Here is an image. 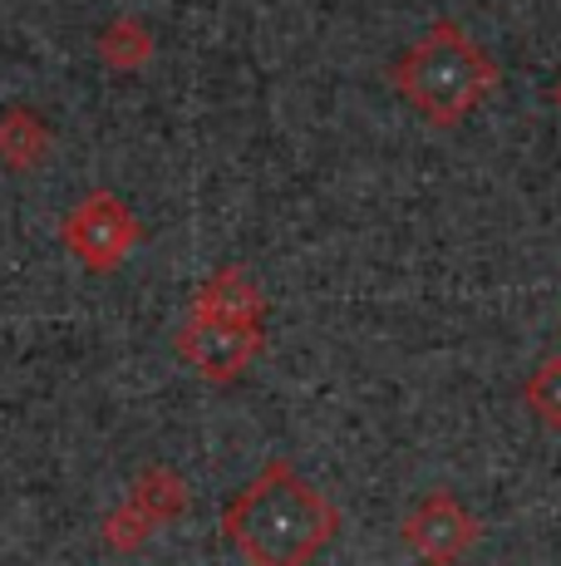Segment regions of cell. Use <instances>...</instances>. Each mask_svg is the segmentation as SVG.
Here are the masks:
<instances>
[{
	"mask_svg": "<svg viewBox=\"0 0 561 566\" xmlns=\"http://www.w3.org/2000/svg\"><path fill=\"white\" fill-rule=\"evenodd\" d=\"M148 537H154V522L138 513L134 503L114 507V513L104 517V547H114V552H138Z\"/></svg>",
	"mask_w": 561,
	"mask_h": 566,
	"instance_id": "cell-11",
	"label": "cell"
},
{
	"mask_svg": "<svg viewBox=\"0 0 561 566\" xmlns=\"http://www.w3.org/2000/svg\"><path fill=\"white\" fill-rule=\"evenodd\" d=\"M399 99L414 108L424 124L458 128L493 99L502 84V70L458 20H434L390 70Z\"/></svg>",
	"mask_w": 561,
	"mask_h": 566,
	"instance_id": "cell-2",
	"label": "cell"
},
{
	"mask_svg": "<svg viewBox=\"0 0 561 566\" xmlns=\"http://www.w3.org/2000/svg\"><path fill=\"white\" fill-rule=\"evenodd\" d=\"M128 503L138 507L154 527H168V522L182 517V507H188V483H182L178 468L168 463H154L144 468V473L134 478V488H128Z\"/></svg>",
	"mask_w": 561,
	"mask_h": 566,
	"instance_id": "cell-8",
	"label": "cell"
},
{
	"mask_svg": "<svg viewBox=\"0 0 561 566\" xmlns=\"http://www.w3.org/2000/svg\"><path fill=\"white\" fill-rule=\"evenodd\" d=\"M552 99H557V104H561V80H557V94H552Z\"/></svg>",
	"mask_w": 561,
	"mask_h": 566,
	"instance_id": "cell-12",
	"label": "cell"
},
{
	"mask_svg": "<svg viewBox=\"0 0 561 566\" xmlns=\"http://www.w3.org/2000/svg\"><path fill=\"white\" fill-rule=\"evenodd\" d=\"M94 50H99V64H104V70H114V74H134V70H144V64L154 60L158 40H154V30H148V20H138V15H118V20H109V25L99 30Z\"/></svg>",
	"mask_w": 561,
	"mask_h": 566,
	"instance_id": "cell-9",
	"label": "cell"
},
{
	"mask_svg": "<svg viewBox=\"0 0 561 566\" xmlns=\"http://www.w3.org/2000/svg\"><path fill=\"white\" fill-rule=\"evenodd\" d=\"M336 532L340 507L286 459H272L222 507V537L246 566H310Z\"/></svg>",
	"mask_w": 561,
	"mask_h": 566,
	"instance_id": "cell-1",
	"label": "cell"
},
{
	"mask_svg": "<svg viewBox=\"0 0 561 566\" xmlns=\"http://www.w3.org/2000/svg\"><path fill=\"white\" fill-rule=\"evenodd\" d=\"M50 154H55V128L45 124V114H35L25 104H10L0 114V163L10 172H35Z\"/></svg>",
	"mask_w": 561,
	"mask_h": 566,
	"instance_id": "cell-7",
	"label": "cell"
},
{
	"mask_svg": "<svg viewBox=\"0 0 561 566\" xmlns=\"http://www.w3.org/2000/svg\"><path fill=\"white\" fill-rule=\"evenodd\" d=\"M172 345H178V360L192 375H202L208 385H232L266 350V325H226L208 321V315H188V325L178 331Z\"/></svg>",
	"mask_w": 561,
	"mask_h": 566,
	"instance_id": "cell-4",
	"label": "cell"
},
{
	"mask_svg": "<svg viewBox=\"0 0 561 566\" xmlns=\"http://www.w3.org/2000/svg\"><path fill=\"white\" fill-rule=\"evenodd\" d=\"M60 242L89 276H114L134 256V247L144 242V222H138L134 207L118 198V192L94 188L64 212Z\"/></svg>",
	"mask_w": 561,
	"mask_h": 566,
	"instance_id": "cell-3",
	"label": "cell"
},
{
	"mask_svg": "<svg viewBox=\"0 0 561 566\" xmlns=\"http://www.w3.org/2000/svg\"><path fill=\"white\" fill-rule=\"evenodd\" d=\"M188 315H208V321H226V325H262L266 296L246 266H218L198 291H192Z\"/></svg>",
	"mask_w": 561,
	"mask_h": 566,
	"instance_id": "cell-6",
	"label": "cell"
},
{
	"mask_svg": "<svg viewBox=\"0 0 561 566\" xmlns=\"http://www.w3.org/2000/svg\"><path fill=\"white\" fill-rule=\"evenodd\" d=\"M522 405L537 413V423H542V429L561 433V355H547V360L527 375Z\"/></svg>",
	"mask_w": 561,
	"mask_h": 566,
	"instance_id": "cell-10",
	"label": "cell"
},
{
	"mask_svg": "<svg viewBox=\"0 0 561 566\" xmlns=\"http://www.w3.org/2000/svg\"><path fill=\"white\" fill-rule=\"evenodd\" d=\"M399 537H404V547L424 566H458L478 547L483 527H478V517L463 507V497H453L448 488H434L428 497H419V503L409 507Z\"/></svg>",
	"mask_w": 561,
	"mask_h": 566,
	"instance_id": "cell-5",
	"label": "cell"
}]
</instances>
